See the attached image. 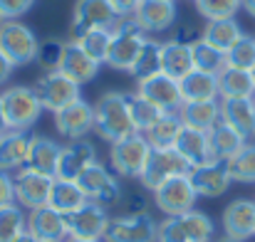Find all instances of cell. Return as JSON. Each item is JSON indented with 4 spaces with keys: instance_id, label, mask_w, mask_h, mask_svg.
<instances>
[{
    "instance_id": "obj_1",
    "label": "cell",
    "mask_w": 255,
    "mask_h": 242,
    "mask_svg": "<svg viewBox=\"0 0 255 242\" xmlns=\"http://www.w3.org/2000/svg\"><path fill=\"white\" fill-rule=\"evenodd\" d=\"M94 131L109 144L136 134L124 91H104L94 101Z\"/></svg>"
},
{
    "instance_id": "obj_2",
    "label": "cell",
    "mask_w": 255,
    "mask_h": 242,
    "mask_svg": "<svg viewBox=\"0 0 255 242\" xmlns=\"http://www.w3.org/2000/svg\"><path fill=\"white\" fill-rule=\"evenodd\" d=\"M146 32L131 20V17H122L114 27H112V45H109V55H107V65L117 72H131L144 42H146Z\"/></svg>"
},
{
    "instance_id": "obj_3",
    "label": "cell",
    "mask_w": 255,
    "mask_h": 242,
    "mask_svg": "<svg viewBox=\"0 0 255 242\" xmlns=\"http://www.w3.org/2000/svg\"><path fill=\"white\" fill-rule=\"evenodd\" d=\"M213 233V220L196 208L181 215H166L159 223V242H211Z\"/></svg>"
},
{
    "instance_id": "obj_4",
    "label": "cell",
    "mask_w": 255,
    "mask_h": 242,
    "mask_svg": "<svg viewBox=\"0 0 255 242\" xmlns=\"http://www.w3.org/2000/svg\"><path fill=\"white\" fill-rule=\"evenodd\" d=\"M2 106H5V116L10 124V131H30L40 114H42V101L35 91V86H7L2 94Z\"/></svg>"
},
{
    "instance_id": "obj_5",
    "label": "cell",
    "mask_w": 255,
    "mask_h": 242,
    "mask_svg": "<svg viewBox=\"0 0 255 242\" xmlns=\"http://www.w3.org/2000/svg\"><path fill=\"white\" fill-rule=\"evenodd\" d=\"M149 156H151V144L139 131L117 141V144H112V149H109L112 170L119 178H141Z\"/></svg>"
},
{
    "instance_id": "obj_6",
    "label": "cell",
    "mask_w": 255,
    "mask_h": 242,
    "mask_svg": "<svg viewBox=\"0 0 255 242\" xmlns=\"http://www.w3.org/2000/svg\"><path fill=\"white\" fill-rule=\"evenodd\" d=\"M0 52L15 65V67H25L30 62H37V52H40V40L32 32V27H27L20 20H5L0 27Z\"/></svg>"
},
{
    "instance_id": "obj_7",
    "label": "cell",
    "mask_w": 255,
    "mask_h": 242,
    "mask_svg": "<svg viewBox=\"0 0 255 242\" xmlns=\"http://www.w3.org/2000/svg\"><path fill=\"white\" fill-rule=\"evenodd\" d=\"M119 12L109 0H77L70 22V40H80L92 30H112L119 22Z\"/></svg>"
},
{
    "instance_id": "obj_8",
    "label": "cell",
    "mask_w": 255,
    "mask_h": 242,
    "mask_svg": "<svg viewBox=\"0 0 255 242\" xmlns=\"http://www.w3.org/2000/svg\"><path fill=\"white\" fill-rule=\"evenodd\" d=\"M80 188L85 190L87 200L92 203H99L104 208H112V205H119L124 190H122V183H119V175L114 170H109L104 163L94 161L85 173L77 178Z\"/></svg>"
},
{
    "instance_id": "obj_9",
    "label": "cell",
    "mask_w": 255,
    "mask_h": 242,
    "mask_svg": "<svg viewBox=\"0 0 255 242\" xmlns=\"http://www.w3.org/2000/svg\"><path fill=\"white\" fill-rule=\"evenodd\" d=\"M104 242H159V223L154 215H117L109 220Z\"/></svg>"
},
{
    "instance_id": "obj_10",
    "label": "cell",
    "mask_w": 255,
    "mask_h": 242,
    "mask_svg": "<svg viewBox=\"0 0 255 242\" xmlns=\"http://www.w3.org/2000/svg\"><path fill=\"white\" fill-rule=\"evenodd\" d=\"M154 193V205L164 213V215H181L196 208L198 193L191 183L188 175H173L166 183H161Z\"/></svg>"
},
{
    "instance_id": "obj_11",
    "label": "cell",
    "mask_w": 255,
    "mask_h": 242,
    "mask_svg": "<svg viewBox=\"0 0 255 242\" xmlns=\"http://www.w3.org/2000/svg\"><path fill=\"white\" fill-rule=\"evenodd\" d=\"M109 213L104 205L87 200L82 208H77L75 213L65 215L67 223V235L72 240H104V233L109 228Z\"/></svg>"
},
{
    "instance_id": "obj_12",
    "label": "cell",
    "mask_w": 255,
    "mask_h": 242,
    "mask_svg": "<svg viewBox=\"0 0 255 242\" xmlns=\"http://www.w3.org/2000/svg\"><path fill=\"white\" fill-rule=\"evenodd\" d=\"M188 173H191V165L176 149H151V156L139 180L146 190H156L161 183H166L173 175H188Z\"/></svg>"
},
{
    "instance_id": "obj_13",
    "label": "cell",
    "mask_w": 255,
    "mask_h": 242,
    "mask_svg": "<svg viewBox=\"0 0 255 242\" xmlns=\"http://www.w3.org/2000/svg\"><path fill=\"white\" fill-rule=\"evenodd\" d=\"M80 84L77 81H72L67 75H62L60 70H55V72H45L40 80L35 81V91H37V96H40V101H42V109H47V111H60L62 106H67V104H72V101H77L82 94H80Z\"/></svg>"
},
{
    "instance_id": "obj_14",
    "label": "cell",
    "mask_w": 255,
    "mask_h": 242,
    "mask_svg": "<svg viewBox=\"0 0 255 242\" xmlns=\"http://www.w3.org/2000/svg\"><path fill=\"white\" fill-rule=\"evenodd\" d=\"M12 183H15V203L25 210H35V208L47 205L55 178L40 175L30 168H20L12 175Z\"/></svg>"
},
{
    "instance_id": "obj_15",
    "label": "cell",
    "mask_w": 255,
    "mask_h": 242,
    "mask_svg": "<svg viewBox=\"0 0 255 242\" xmlns=\"http://www.w3.org/2000/svg\"><path fill=\"white\" fill-rule=\"evenodd\" d=\"M55 126L70 141L85 139L89 131H94V104H89L80 96L77 101L55 111Z\"/></svg>"
},
{
    "instance_id": "obj_16",
    "label": "cell",
    "mask_w": 255,
    "mask_h": 242,
    "mask_svg": "<svg viewBox=\"0 0 255 242\" xmlns=\"http://www.w3.org/2000/svg\"><path fill=\"white\" fill-rule=\"evenodd\" d=\"M188 178H191L198 198H221L233 183L226 161H208L203 165H196V168H191Z\"/></svg>"
},
{
    "instance_id": "obj_17",
    "label": "cell",
    "mask_w": 255,
    "mask_h": 242,
    "mask_svg": "<svg viewBox=\"0 0 255 242\" xmlns=\"http://www.w3.org/2000/svg\"><path fill=\"white\" fill-rule=\"evenodd\" d=\"M131 20L144 32H164L176 25L178 10L176 0H141L131 15Z\"/></svg>"
},
{
    "instance_id": "obj_18",
    "label": "cell",
    "mask_w": 255,
    "mask_h": 242,
    "mask_svg": "<svg viewBox=\"0 0 255 242\" xmlns=\"http://www.w3.org/2000/svg\"><path fill=\"white\" fill-rule=\"evenodd\" d=\"M136 91L149 99L154 106H159L161 111H178L183 106V96H181V84L169 75H154L149 80L139 81Z\"/></svg>"
},
{
    "instance_id": "obj_19",
    "label": "cell",
    "mask_w": 255,
    "mask_h": 242,
    "mask_svg": "<svg viewBox=\"0 0 255 242\" xmlns=\"http://www.w3.org/2000/svg\"><path fill=\"white\" fill-rule=\"evenodd\" d=\"M27 233L37 242H65L70 238L65 215L50 205H42L27 213Z\"/></svg>"
},
{
    "instance_id": "obj_20",
    "label": "cell",
    "mask_w": 255,
    "mask_h": 242,
    "mask_svg": "<svg viewBox=\"0 0 255 242\" xmlns=\"http://www.w3.org/2000/svg\"><path fill=\"white\" fill-rule=\"evenodd\" d=\"M97 161V149L92 141L80 139V141H70L67 146H62L60 161H57V175L62 180H77L92 163Z\"/></svg>"
},
{
    "instance_id": "obj_21",
    "label": "cell",
    "mask_w": 255,
    "mask_h": 242,
    "mask_svg": "<svg viewBox=\"0 0 255 242\" xmlns=\"http://www.w3.org/2000/svg\"><path fill=\"white\" fill-rule=\"evenodd\" d=\"M223 233L231 240L246 242L255 235V200L238 198L223 210Z\"/></svg>"
},
{
    "instance_id": "obj_22",
    "label": "cell",
    "mask_w": 255,
    "mask_h": 242,
    "mask_svg": "<svg viewBox=\"0 0 255 242\" xmlns=\"http://www.w3.org/2000/svg\"><path fill=\"white\" fill-rule=\"evenodd\" d=\"M99 62H94L85 50L80 47V42L75 40H67L65 42V52H62V62H60V72L67 75L72 81H77L80 86L89 84L99 75Z\"/></svg>"
},
{
    "instance_id": "obj_23",
    "label": "cell",
    "mask_w": 255,
    "mask_h": 242,
    "mask_svg": "<svg viewBox=\"0 0 255 242\" xmlns=\"http://www.w3.org/2000/svg\"><path fill=\"white\" fill-rule=\"evenodd\" d=\"M60 154H62V146L55 139H50V136H30V149H27L25 168H30V170L40 173V175L55 178L57 175Z\"/></svg>"
},
{
    "instance_id": "obj_24",
    "label": "cell",
    "mask_w": 255,
    "mask_h": 242,
    "mask_svg": "<svg viewBox=\"0 0 255 242\" xmlns=\"http://www.w3.org/2000/svg\"><path fill=\"white\" fill-rule=\"evenodd\" d=\"M221 121L233 126L246 141L255 136V99H221Z\"/></svg>"
},
{
    "instance_id": "obj_25",
    "label": "cell",
    "mask_w": 255,
    "mask_h": 242,
    "mask_svg": "<svg viewBox=\"0 0 255 242\" xmlns=\"http://www.w3.org/2000/svg\"><path fill=\"white\" fill-rule=\"evenodd\" d=\"M173 149L188 161L191 168L213 161L211 139H208L206 131H198V129H188V126H183V131H181V136H178V141H176Z\"/></svg>"
},
{
    "instance_id": "obj_26",
    "label": "cell",
    "mask_w": 255,
    "mask_h": 242,
    "mask_svg": "<svg viewBox=\"0 0 255 242\" xmlns=\"http://www.w3.org/2000/svg\"><path fill=\"white\" fill-rule=\"evenodd\" d=\"M181 121L188 129H198V131H211L218 121H221V101H186L181 109Z\"/></svg>"
},
{
    "instance_id": "obj_27",
    "label": "cell",
    "mask_w": 255,
    "mask_h": 242,
    "mask_svg": "<svg viewBox=\"0 0 255 242\" xmlns=\"http://www.w3.org/2000/svg\"><path fill=\"white\" fill-rule=\"evenodd\" d=\"M30 136L27 131H7L0 136V170H20L27 161Z\"/></svg>"
},
{
    "instance_id": "obj_28",
    "label": "cell",
    "mask_w": 255,
    "mask_h": 242,
    "mask_svg": "<svg viewBox=\"0 0 255 242\" xmlns=\"http://www.w3.org/2000/svg\"><path fill=\"white\" fill-rule=\"evenodd\" d=\"M178 84H181L183 104L186 101H213V99L221 96V91H218V75H208V72L193 70Z\"/></svg>"
},
{
    "instance_id": "obj_29",
    "label": "cell",
    "mask_w": 255,
    "mask_h": 242,
    "mask_svg": "<svg viewBox=\"0 0 255 242\" xmlns=\"http://www.w3.org/2000/svg\"><path fill=\"white\" fill-rule=\"evenodd\" d=\"M161 72L169 75L173 80H183L186 75L193 72V57H191V47L181 45L176 40L161 42Z\"/></svg>"
},
{
    "instance_id": "obj_30",
    "label": "cell",
    "mask_w": 255,
    "mask_h": 242,
    "mask_svg": "<svg viewBox=\"0 0 255 242\" xmlns=\"http://www.w3.org/2000/svg\"><path fill=\"white\" fill-rule=\"evenodd\" d=\"M208 139H211V151H213V161H231L248 141L233 129L228 126L226 121H218L211 131H208Z\"/></svg>"
},
{
    "instance_id": "obj_31",
    "label": "cell",
    "mask_w": 255,
    "mask_h": 242,
    "mask_svg": "<svg viewBox=\"0 0 255 242\" xmlns=\"http://www.w3.org/2000/svg\"><path fill=\"white\" fill-rule=\"evenodd\" d=\"M218 91L221 99H253L255 81L248 70H236V67H223L218 75Z\"/></svg>"
},
{
    "instance_id": "obj_32",
    "label": "cell",
    "mask_w": 255,
    "mask_h": 242,
    "mask_svg": "<svg viewBox=\"0 0 255 242\" xmlns=\"http://www.w3.org/2000/svg\"><path fill=\"white\" fill-rule=\"evenodd\" d=\"M85 203H87V195H85V190L80 188L77 180L55 178L52 190H50V200H47L50 208H55L57 213L67 215V213H75L77 208H82Z\"/></svg>"
},
{
    "instance_id": "obj_33",
    "label": "cell",
    "mask_w": 255,
    "mask_h": 242,
    "mask_svg": "<svg viewBox=\"0 0 255 242\" xmlns=\"http://www.w3.org/2000/svg\"><path fill=\"white\" fill-rule=\"evenodd\" d=\"M246 32L241 30V25L236 22V17H228V20H208L203 25V42H208L211 47L221 50V52H228Z\"/></svg>"
},
{
    "instance_id": "obj_34",
    "label": "cell",
    "mask_w": 255,
    "mask_h": 242,
    "mask_svg": "<svg viewBox=\"0 0 255 242\" xmlns=\"http://www.w3.org/2000/svg\"><path fill=\"white\" fill-rule=\"evenodd\" d=\"M183 131V121L178 111H164L161 119L144 134L146 141L151 144V149H173L178 136Z\"/></svg>"
},
{
    "instance_id": "obj_35",
    "label": "cell",
    "mask_w": 255,
    "mask_h": 242,
    "mask_svg": "<svg viewBox=\"0 0 255 242\" xmlns=\"http://www.w3.org/2000/svg\"><path fill=\"white\" fill-rule=\"evenodd\" d=\"M127 101H129V114H131V124L139 134H146L159 119H161V109L154 106L149 99H144L139 91L134 94H127Z\"/></svg>"
},
{
    "instance_id": "obj_36",
    "label": "cell",
    "mask_w": 255,
    "mask_h": 242,
    "mask_svg": "<svg viewBox=\"0 0 255 242\" xmlns=\"http://www.w3.org/2000/svg\"><path fill=\"white\" fill-rule=\"evenodd\" d=\"M129 75L136 81H144L149 77H154V75H161V42L146 40Z\"/></svg>"
},
{
    "instance_id": "obj_37",
    "label": "cell",
    "mask_w": 255,
    "mask_h": 242,
    "mask_svg": "<svg viewBox=\"0 0 255 242\" xmlns=\"http://www.w3.org/2000/svg\"><path fill=\"white\" fill-rule=\"evenodd\" d=\"M191 57H193V70H198V72L221 75L223 67H226V52L211 47L203 40H198L196 45H191Z\"/></svg>"
},
{
    "instance_id": "obj_38",
    "label": "cell",
    "mask_w": 255,
    "mask_h": 242,
    "mask_svg": "<svg viewBox=\"0 0 255 242\" xmlns=\"http://www.w3.org/2000/svg\"><path fill=\"white\" fill-rule=\"evenodd\" d=\"M228 163V173L236 183H255V144H246Z\"/></svg>"
},
{
    "instance_id": "obj_39",
    "label": "cell",
    "mask_w": 255,
    "mask_h": 242,
    "mask_svg": "<svg viewBox=\"0 0 255 242\" xmlns=\"http://www.w3.org/2000/svg\"><path fill=\"white\" fill-rule=\"evenodd\" d=\"M25 230H27V215L17 203L0 208V242H12Z\"/></svg>"
},
{
    "instance_id": "obj_40",
    "label": "cell",
    "mask_w": 255,
    "mask_h": 242,
    "mask_svg": "<svg viewBox=\"0 0 255 242\" xmlns=\"http://www.w3.org/2000/svg\"><path fill=\"white\" fill-rule=\"evenodd\" d=\"M198 15L208 20H228L236 17V12L243 7V0H193Z\"/></svg>"
},
{
    "instance_id": "obj_41",
    "label": "cell",
    "mask_w": 255,
    "mask_h": 242,
    "mask_svg": "<svg viewBox=\"0 0 255 242\" xmlns=\"http://www.w3.org/2000/svg\"><path fill=\"white\" fill-rule=\"evenodd\" d=\"M77 42H80V47L85 50L94 62L107 65L109 45H112V30H92V32H87L85 37H80Z\"/></svg>"
},
{
    "instance_id": "obj_42",
    "label": "cell",
    "mask_w": 255,
    "mask_h": 242,
    "mask_svg": "<svg viewBox=\"0 0 255 242\" xmlns=\"http://www.w3.org/2000/svg\"><path fill=\"white\" fill-rule=\"evenodd\" d=\"M226 65L236 70H253L255 67V37L243 35L228 52H226Z\"/></svg>"
},
{
    "instance_id": "obj_43",
    "label": "cell",
    "mask_w": 255,
    "mask_h": 242,
    "mask_svg": "<svg viewBox=\"0 0 255 242\" xmlns=\"http://www.w3.org/2000/svg\"><path fill=\"white\" fill-rule=\"evenodd\" d=\"M62 52H65V42L62 40H42L40 42V52H37V62L45 72H55L60 70V62H62Z\"/></svg>"
},
{
    "instance_id": "obj_44",
    "label": "cell",
    "mask_w": 255,
    "mask_h": 242,
    "mask_svg": "<svg viewBox=\"0 0 255 242\" xmlns=\"http://www.w3.org/2000/svg\"><path fill=\"white\" fill-rule=\"evenodd\" d=\"M119 208H122V215H144L149 213V198L141 190H124Z\"/></svg>"
},
{
    "instance_id": "obj_45",
    "label": "cell",
    "mask_w": 255,
    "mask_h": 242,
    "mask_svg": "<svg viewBox=\"0 0 255 242\" xmlns=\"http://www.w3.org/2000/svg\"><path fill=\"white\" fill-rule=\"evenodd\" d=\"M203 37V27L193 20V17H181V22L176 25V35H173V40L176 42H181V45H196L198 40Z\"/></svg>"
},
{
    "instance_id": "obj_46",
    "label": "cell",
    "mask_w": 255,
    "mask_h": 242,
    "mask_svg": "<svg viewBox=\"0 0 255 242\" xmlns=\"http://www.w3.org/2000/svg\"><path fill=\"white\" fill-rule=\"evenodd\" d=\"M35 0H0V15L5 20H20L25 12H30Z\"/></svg>"
},
{
    "instance_id": "obj_47",
    "label": "cell",
    "mask_w": 255,
    "mask_h": 242,
    "mask_svg": "<svg viewBox=\"0 0 255 242\" xmlns=\"http://www.w3.org/2000/svg\"><path fill=\"white\" fill-rule=\"evenodd\" d=\"M7 205H15V183L10 173L0 170V208H7Z\"/></svg>"
},
{
    "instance_id": "obj_48",
    "label": "cell",
    "mask_w": 255,
    "mask_h": 242,
    "mask_svg": "<svg viewBox=\"0 0 255 242\" xmlns=\"http://www.w3.org/2000/svg\"><path fill=\"white\" fill-rule=\"evenodd\" d=\"M109 2L114 5V10L119 12V17H131L134 10H136V5L141 0H109Z\"/></svg>"
},
{
    "instance_id": "obj_49",
    "label": "cell",
    "mask_w": 255,
    "mask_h": 242,
    "mask_svg": "<svg viewBox=\"0 0 255 242\" xmlns=\"http://www.w3.org/2000/svg\"><path fill=\"white\" fill-rule=\"evenodd\" d=\"M12 70H15V65L0 52V84H5V81L10 80V75H12Z\"/></svg>"
},
{
    "instance_id": "obj_50",
    "label": "cell",
    "mask_w": 255,
    "mask_h": 242,
    "mask_svg": "<svg viewBox=\"0 0 255 242\" xmlns=\"http://www.w3.org/2000/svg\"><path fill=\"white\" fill-rule=\"evenodd\" d=\"M10 131V124H7V116H5V106H2V96H0V136Z\"/></svg>"
},
{
    "instance_id": "obj_51",
    "label": "cell",
    "mask_w": 255,
    "mask_h": 242,
    "mask_svg": "<svg viewBox=\"0 0 255 242\" xmlns=\"http://www.w3.org/2000/svg\"><path fill=\"white\" fill-rule=\"evenodd\" d=\"M243 10H246L251 17H255V0H243Z\"/></svg>"
},
{
    "instance_id": "obj_52",
    "label": "cell",
    "mask_w": 255,
    "mask_h": 242,
    "mask_svg": "<svg viewBox=\"0 0 255 242\" xmlns=\"http://www.w3.org/2000/svg\"><path fill=\"white\" fill-rule=\"evenodd\" d=\"M12 242H37V240H35V238H32V235L25 230V233H20V235H17V238H15Z\"/></svg>"
},
{
    "instance_id": "obj_53",
    "label": "cell",
    "mask_w": 255,
    "mask_h": 242,
    "mask_svg": "<svg viewBox=\"0 0 255 242\" xmlns=\"http://www.w3.org/2000/svg\"><path fill=\"white\" fill-rule=\"evenodd\" d=\"M65 242H104V240H72V238H67Z\"/></svg>"
},
{
    "instance_id": "obj_54",
    "label": "cell",
    "mask_w": 255,
    "mask_h": 242,
    "mask_svg": "<svg viewBox=\"0 0 255 242\" xmlns=\"http://www.w3.org/2000/svg\"><path fill=\"white\" fill-rule=\"evenodd\" d=\"M218 242H241V240H231V238H223V240H218Z\"/></svg>"
},
{
    "instance_id": "obj_55",
    "label": "cell",
    "mask_w": 255,
    "mask_h": 242,
    "mask_svg": "<svg viewBox=\"0 0 255 242\" xmlns=\"http://www.w3.org/2000/svg\"><path fill=\"white\" fill-rule=\"evenodd\" d=\"M251 77H253V81H255V67H253V70H251Z\"/></svg>"
},
{
    "instance_id": "obj_56",
    "label": "cell",
    "mask_w": 255,
    "mask_h": 242,
    "mask_svg": "<svg viewBox=\"0 0 255 242\" xmlns=\"http://www.w3.org/2000/svg\"><path fill=\"white\" fill-rule=\"evenodd\" d=\"M2 22H5V17H2V15H0V27H2Z\"/></svg>"
},
{
    "instance_id": "obj_57",
    "label": "cell",
    "mask_w": 255,
    "mask_h": 242,
    "mask_svg": "<svg viewBox=\"0 0 255 242\" xmlns=\"http://www.w3.org/2000/svg\"><path fill=\"white\" fill-rule=\"evenodd\" d=\"M253 99H255V96H253Z\"/></svg>"
}]
</instances>
